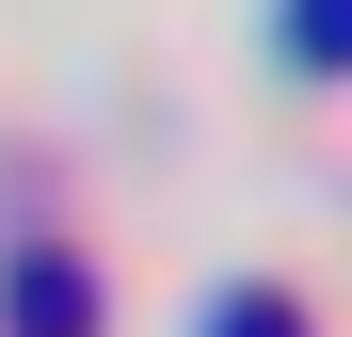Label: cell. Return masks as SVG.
Listing matches in <instances>:
<instances>
[{"instance_id": "cell-1", "label": "cell", "mask_w": 352, "mask_h": 337, "mask_svg": "<svg viewBox=\"0 0 352 337\" xmlns=\"http://www.w3.org/2000/svg\"><path fill=\"white\" fill-rule=\"evenodd\" d=\"M16 337H96V273L80 257H16Z\"/></svg>"}, {"instance_id": "cell-2", "label": "cell", "mask_w": 352, "mask_h": 337, "mask_svg": "<svg viewBox=\"0 0 352 337\" xmlns=\"http://www.w3.org/2000/svg\"><path fill=\"white\" fill-rule=\"evenodd\" d=\"M288 48H305V65H352V0H305V17H288Z\"/></svg>"}, {"instance_id": "cell-3", "label": "cell", "mask_w": 352, "mask_h": 337, "mask_svg": "<svg viewBox=\"0 0 352 337\" xmlns=\"http://www.w3.org/2000/svg\"><path fill=\"white\" fill-rule=\"evenodd\" d=\"M208 337H288V305H256V289H241V305H224Z\"/></svg>"}]
</instances>
